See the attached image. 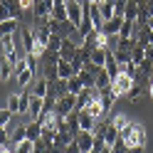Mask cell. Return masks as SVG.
<instances>
[{
	"label": "cell",
	"mask_w": 153,
	"mask_h": 153,
	"mask_svg": "<svg viewBox=\"0 0 153 153\" xmlns=\"http://www.w3.org/2000/svg\"><path fill=\"white\" fill-rule=\"evenodd\" d=\"M119 138L123 141V146H126V148H133V146H146L148 133H146V126H143V123L128 121L126 126L119 131Z\"/></svg>",
	"instance_id": "1"
},
{
	"label": "cell",
	"mask_w": 153,
	"mask_h": 153,
	"mask_svg": "<svg viewBox=\"0 0 153 153\" xmlns=\"http://www.w3.org/2000/svg\"><path fill=\"white\" fill-rule=\"evenodd\" d=\"M131 87H133V76H131L128 72H123V69L111 79V89H114V94H116L119 99H121V97H126Z\"/></svg>",
	"instance_id": "2"
},
{
	"label": "cell",
	"mask_w": 153,
	"mask_h": 153,
	"mask_svg": "<svg viewBox=\"0 0 153 153\" xmlns=\"http://www.w3.org/2000/svg\"><path fill=\"white\" fill-rule=\"evenodd\" d=\"M74 109H76V94H72V91H67L64 97H59L57 104H54V114L59 119H67V114H72Z\"/></svg>",
	"instance_id": "3"
},
{
	"label": "cell",
	"mask_w": 153,
	"mask_h": 153,
	"mask_svg": "<svg viewBox=\"0 0 153 153\" xmlns=\"http://www.w3.org/2000/svg\"><path fill=\"white\" fill-rule=\"evenodd\" d=\"M82 15H84V5L76 3V0H67V17H69V22L74 27L82 22Z\"/></svg>",
	"instance_id": "4"
},
{
	"label": "cell",
	"mask_w": 153,
	"mask_h": 153,
	"mask_svg": "<svg viewBox=\"0 0 153 153\" xmlns=\"http://www.w3.org/2000/svg\"><path fill=\"white\" fill-rule=\"evenodd\" d=\"M76 50H79V45H74L69 37H64V40H62V47H59V59L72 62V59H74V54H76Z\"/></svg>",
	"instance_id": "5"
},
{
	"label": "cell",
	"mask_w": 153,
	"mask_h": 153,
	"mask_svg": "<svg viewBox=\"0 0 153 153\" xmlns=\"http://www.w3.org/2000/svg\"><path fill=\"white\" fill-rule=\"evenodd\" d=\"M121 25H123V15H114L111 20H106V22H104V27H101L104 37H109V35H119V32H121Z\"/></svg>",
	"instance_id": "6"
},
{
	"label": "cell",
	"mask_w": 153,
	"mask_h": 153,
	"mask_svg": "<svg viewBox=\"0 0 153 153\" xmlns=\"http://www.w3.org/2000/svg\"><path fill=\"white\" fill-rule=\"evenodd\" d=\"M74 141L79 143V151H82V153H89V151L94 148V133H91V131H79V133L74 136Z\"/></svg>",
	"instance_id": "7"
},
{
	"label": "cell",
	"mask_w": 153,
	"mask_h": 153,
	"mask_svg": "<svg viewBox=\"0 0 153 153\" xmlns=\"http://www.w3.org/2000/svg\"><path fill=\"white\" fill-rule=\"evenodd\" d=\"M20 37H22V50L25 54H30L35 50V32H32V27H20Z\"/></svg>",
	"instance_id": "8"
},
{
	"label": "cell",
	"mask_w": 153,
	"mask_h": 153,
	"mask_svg": "<svg viewBox=\"0 0 153 153\" xmlns=\"http://www.w3.org/2000/svg\"><path fill=\"white\" fill-rule=\"evenodd\" d=\"M84 109H87V111H89V114H91V116L97 119V121H99V119H106V111H104V106H101L99 94H97V97H94V99H91V101H89Z\"/></svg>",
	"instance_id": "9"
},
{
	"label": "cell",
	"mask_w": 153,
	"mask_h": 153,
	"mask_svg": "<svg viewBox=\"0 0 153 153\" xmlns=\"http://www.w3.org/2000/svg\"><path fill=\"white\" fill-rule=\"evenodd\" d=\"M94 87H97V89H106V87H111V76H109V72L104 69V67H99L97 74H94Z\"/></svg>",
	"instance_id": "10"
},
{
	"label": "cell",
	"mask_w": 153,
	"mask_h": 153,
	"mask_svg": "<svg viewBox=\"0 0 153 153\" xmlns=\"http://www.w3.org/2000/svg\"><path fill=\"white\" fill-rule=\"evenodd\" d=\"M42 109H45V99H42V97H35V94H32L30 111H27V114H30V119L37 121V119H40V114H42Z\"/></svg>",
	"instance_id": "11"
},
{
	"label": "cell",
	"mask_w": 153,
	"mask_h": 153,
	"mask_svg": "<svg viewBox=\"0 0 153 153\" xmlns=\"http://www.w3.org/2000/svg\"><path fill=\"white\" fill-rule=\"evenodd\" d=\"M17 27H20V20H17V17H7V20H3V22H0V37L15 35Z\"/></svg>",
	"instance_id": "12"
},
{
	"label": "cell",
	"mask_w": 153,
	"mask_h": 153,
	"mask_svg": "<svg viewBox=\"0 0 153 153\" xmlns=\"http://www.w3.org/2000/svg\"><path fill=\"white\" fill-rule=\"evenodd\" d=\"M104 143H106L109 148H114L119 143V128L114 126V121H109V126H106V133H104Z\"/></svg>",
	"instance_id": "13"
},
{
	"label": "cell",
	"mask_w": 153,
	"mask_h": 153,
	"mask_svg": "<svg viewBox=\"0 0 153 153\" xmlns=\"http://www.w3.org/2000/svg\"><path fill=\"white\" fill-rule=\"evenodd\" d=\"M123 20L136 22L138 20V0H128L126 7H123Z\"/></svg>",
	"instance_id": "14"
},
{
	"label": "cell",
	"mask_w": 153,
	"mask_h": 153,
	"mask_svg": "<svg viewBox=\"0 0 153 153\" xmlns=\"http://www.w3.org/2000/svg\"><path fill=\"white\" fill-rule=\"evenodd\" d=\"M13 76H15V74H13V62L3 54V57H0V79L7 82V79H13Z\"/></svg>",
	"instance_id": "15"
},
{
	"label": "cell",
	"mask_w": 153,
	"mask_h": 153,
	"mask_svg": "<svg viewBox=\"0 0 153 153\" xmlns=\"http://www.w3.org/2000/svg\"><path fill=\"white\" fill-rule=\"evenodd\" d=\"M94 123H97V119H94L87 109H82V111H79V128H82V131H91Z\"/></svg>",
	"instance_id": "16"
},
{
	"label": "cell",
	"mask_w": 153,
	"mask_h": 153,
	"mask_svg": "<svg viewBox=\"0 0 153 153\" xmlns=\"http://www.w3.org/2000/svg\"><path fill=\"white\" fill-rule=\"evenodd\" d=\"M136 42H138L141 47L153 45V30H148V27H138V32H136Z\"/></svg>",
	"instance_id": "17"
},
{
	"label": "cell",
	"mask_w": 153,
	"mask_h": 153,
	"mask_svg": "<svg viewBox=\"0 0 153 153\" xmlns=\"http://www.w3.org/2000/svg\"><path fill=\"white\" fill-rule=\"evenodd\" d=\"M106 54H109L106 47H94V50H91V62L97 67H104V64H106Z\"/></svg>",
	"instance_id": "18"
},
{
	"label": "cell",
	"mask_w": 153,
	"mask_h": 153,
	"mask_svg": "<svg viewBox=\"0 0 153 153\" xmlns=\"http://www.w3.org/2000/svg\"><path fill=\"white\" fill-rule=\"evenodd\" d=\"M30 87H32V94H35V97H42V99H45L47 89H50V82H47L45 76H42V79H35V82L30 84Z\"/></svg>",
	"instance_id": "19"
},
{
	"label": "cell",
	"mask_w": 153,
	"mask_h": 153,
	"mask_svg": "<svg viewBox=\"0 0 153 153\" xmlns=\"http://www.w3.org/2000/svg\"><path fill=\"white\" fill-rule=\"evenodd\" d=\"M27 138L30 141H40L42 138V123L40 121H30L27 123Z\"/></svg>",
	"instance_id": "20"
},
{
	"label": "cell",
	"mask_w": 153,
	"mask_h": 153,
	"mask_svg": "<svg viewBox=\"0 0 153 153\" xmlns=\"http://www.w3.org/2000/svg\"><path fill=\"white\" fill-rule=\"evenodd\" d=\"M15 79H17V84H22V87H30V84L35 82V69H30V67H25V69H22L20 74H17Z\"/></svg>",
	"instance_id": "21"
},
{
	"label": "cell",
	"mask_w": 153,
	"mask_h": 153,
	"mask_svg": "<svg viewBox=\"0 0 153 153\" xmlns=\"http://www.w3.org/2000/svg\"><path fill=\"white\" fill-rule=\"evenodd\" d=\"M0 3H3L7 10H10L13 17H17V20L22 17V5H20V0H0Z\"/></svg>",
	"instance_id": "22"
},
{
	"label": "cell",
	"mask_w": 153,
	"mask_h": 153,
	"mask_svg": "<svg viewBox=\"0 0 153 153\" xmlns=\"http://www.w3.org/2000/svg\"><path fill=\"white\" fill-rule=\"evenodd\" d=\"M126 97L131 99V101H138L141 97H148V87H141V84H133V87L128 89V94Z\"/></svg>",
	"instance_id": "23"
},
{
	"label": "cell",
	"mask_w": 153,
	"mask_h": 153,
	"mask_svg": "<svg viewBox=\"0 0 153 153\" xmlns=\"http://www.w3.org/2000/svg\"><path fill=\"white\" fill-rule=\"evenodd\" d=\"M57 72H59V79H69V76H74V67H72V62L59 59V64H57Z\"/></svg>",
	"instance_id": "24"
},
{
	"label": "cell",
	"mask_w": 153,
	"mask_h": 153,
	"mask_svg": "<svg viewBox=\"0 0 153 153\" xmlns=\"http://www.w3.org/2000/svg\"><path fill=\"white\" fill-rule=\"evenodd\" d=\"M25 138H27V126H17V128L13 131V136H10V143H13L10 148H15L17 143H20V141H25Z\"/></svg>",
	"instance_id": "25"
},
{
	"label": "cell",
	"mask_w": 153,
	"mask_h": 153,
	"mask_svg": "<svg viewBox=\"0 0 153 153\" xmlns=\"http://www.w3.org/2000/svg\"><path fill=\"white\" fill-rule=\"evenodd\" d=\"M99 10H101L104 22H106V20H111V17L116 15V10H114V3H106V0H104V3H99Z\"/></svg>",
	"instance_id": "26"
},
{
	"label": "cell",
	"mask_w": 153,
	"mask_h": 153,
	"mask_svg": "<svg viewBox=\"0 0 153 153\" xmlns=\"http://www.w3.org/2000/svg\"><path fill=\"white\" fill-rule=\"evenodd\" d=\"M143 59H146V47H141V45L136 42V47H133V50H131V62L141 64Z\"/></svg>",
	"instance_id": "27"
},
{
	"label": "cell",
	"mask_w": 153,
	"mask_h": 153,
	"mask_svg": "<svg viewBox=\"0 0 153 153\" xmlns=\"http://www.w3.org/2000/svg\"><path fill=\"white\" fill-rule=\"evenodd\" d=\"M106 126H109V121H106V119H99L97 123H94V128H91L94 138H104V133H106Z\"/></svg>",
	"instance_id": "28"
},
{
	"label": "cell",
	"mask_w": 153,
	"mask_h": 153,
	"mask_svg": "<svg viewBox=\"0 0 153 153\" xmlns=\"http://www.w3.org/2000/svg\"><path fill=\"white\" fill-rule=\"evenodd\" d=\"M32 148H35V141L25 138V141H20V143L13 148V153H32Z\"/></svg>",
	"instance_id": "29"
},
{
	"label": "cell",
	"mask_w": 153,
	"mask_h": 153,
	"mask_svg": "<svg viewBox=\"0 0 153 153\" xmlns=\"http://www.w3.org/2000/svg\"><path fill=\"white\" fill-rule=\"evenodd\" d=\"M94 74H97V72H91V69H82L76 76L82 79V84H84V87H94Z\"/></svg>",
	"instance_id": "30"
},
{
	"label": "cell",
	"mask_w": 153,
	"mask_h": 153,
	"mask_svg": "<svg viewBox=\"0 0 153 153\" xmlns=\"http://www.w3.org/2000/svg\"><path fill=\"white\" fill-rule=\"evenodd\" d=\"M67 84H69V91H72V94H79V91L84 89V84H82V79H79L76 74L69 76V79H67Z\"/></svg>",
	"instance_id": "31"
},
{
	"label": "cell",
	"mask_w": 153,
	"mask_h": 153,
	"mask_svg": "<svg viewBox=\"0 0 153 153\" xmlns=\"http://www.w3.org/2000/svg\"><path fill=\"white\" fill-rule=\"evenodd\" d=\"M62 40H64L62 35H54V32H52V37H50V45H47V50H50V52H59Z\"/></svg>",
	"instance_id": "32"
},
{
	"label": "cell",
	"mask_w": 153,
	"mask_h": 153,
	"mask_svg": "<svg viewBox=\"0 0 153 153\" xmlns=\"http://www.w3.org/2000/svg\"><path fill=\"white\" fill-rule=\"evenodd\" d=\"M52 87H54V91H57V97H64V94L69 91V84H67V79H57V82H52Z\"/></svg>",
	"instance_id": "33"
},
{
	"label": "cell",
	"mask_w": 153,
	"mask_h": 153,
	"mask_svg": "<svg viewBox=\"0 0 153 153\" xmlns=\"http://www.w3.org/2000/svg\"><path fill=\"white\" fill-rule=\"evenodd\" d=\"M7 109L13 114L20 111V94H10V97H7Z\"/></svg>",
	"instance_id": "34"
},
{
	"label": "cell",
	"mask_w": 153,
	"mask_h": 153,
	"mask_svg": "<svg viewBox=\"0 0 153 153\" xmlns=\"http://www.w3.org/2000/svg\"><path fill=\"white\" fill-rule=\"evenodd\" d=\"M10 119H13V111L10 109H0V126H3V128H7V126H10Z\"/></svg>",
	"instance_id": "35"
},
{
	"label": "cell",
	"mask_w": 153,
	"mask_h": 153,
	"mask_svg": "<svg viewBox=\"0 0 153 153\" xmlns=\"http://www.w3.org/2000/svg\"><path fill=\"white\" fill-rule=\"evenodd\" d=\"M119 42H121L119 35H109V37H106V50H109V52H116V50H119Z\"/></svg>",
	"instance_id": "36"
},
{
	"label": "cell",
	"mask_w": 153,
	"mask_h": 153,
	"mask_svg": "<svg viewBox=\"0 0 153 153\" xmlns=\"http://www.w3.org/2000/svg\"><path fill=\"white\" fill-rule=\"evenodd\" d=\"M138 72H143V74L151 76V74H153V62H151V59H143V62L138 64Z\"/></svg>",
	"instance_id": "37"
},
{
	"label": "cell",
	"mask_w": 153,
	"mask_h": 153,
	"mask_svg": "<svg viewBox=\"0 0 153 153\" xmlns=\"http://www.w3.org/2000/svg\"><path fill=\"white\" fill-rule=\"evenodd\" d=\"M111 121H114V126H116L119 131H121V128H123V126H126V123H128V119L123 116V114H119V116H114Z\"/></svg>",
	"instance_id": "38"
},
{
	"label": "cell",
	"mask_w": 153,
	"mask_h": 153,
	"mask_svg": "<svg viewBox=\"0 0 153 153\" xmlns=\"http://www.w3.org/2000/svg\"><path fill=\"white\" fill-rule=\"evenodd\" d=\"M62 153H82V151H79V143H76V141H72V143H67V148H64Z\"/></svg>",
	"instance_id": "39"
},
{
	"label": "cell",
	"mask_w": 153,
	"mask_h": 153,
	"mask_svg": "<svg viewBox=\"0 0 153 153\" xmlns=\"http://www.w3.org/2000/svg\"><path fill=\"white\" fill-rule=\"evenodd\" d=\"M7 17H13V15H10V10H7V7L0 3V22H3V20H7Z\"/></svg>",
	"instance_id": "40"
},
{
	"label": "cell",
	"mask_w": 153,
	"mask_h": 153,
	"mask_svg": "<svg viewBox=\"0 0 153 153\" xmlns=\"http://www.w3.org/2000/svg\"><path fill=\"white\" fill-rule=\"evenodd\" d=\"M7 141H10V136H7V128H3V126H0V146H5Z\"/></svg>",
	"instance_id": "41"
},
{
	"label": "cell",
	"mask_w": 153,
	"mask_h": 153,
	"mask_svg": "<svg viewBox=\"0 0 153 153\" xmlns=\"http://www.w3.org/2000/svg\"><path fill=\"white\" fill-rule=\"evenodd\" d=\"M128 153H146V146H133L128 148Z\"/></svg>",
	"instance_id": "42"
},
{
	"label": "cell",
	"mask_w": 153,
	"mask_h": 153,
	"mask_svg": "<svg viewBox=\"0 0 153 153\" xmlns=\"http://www.w3.org/2000/svg\"><path fill=\"white\" fill-rule=\"evenodd\" d=\"M20 5H22V10H32V0H20Z\"/></svg>",
	"instance_id": "43"
},
{
	"label": "cell",
	"mask_w": 153,
	"mask_h": 153,
	"mask_svg": "<svg viewBox=\"0 0 153 153\" xmlns=\"http://www.w3.org/2000/svg\"><path fill=\"white\" fill-rule=\"evenodd\" d=\"M146 59H151V62H153V45H148V47H146Z\"/></svg>",
	"instance_id": "44"
},
{
	"label": "cell",
	"mask_w": 153,
	"mask_h": 153,
	"mask_svg": "<svg viewBox=\"0 0 153 153\" xmlns=\"http://www.w3.org/2000/svg\"><path fill=\"white\" fill-rule=\"evenodd\" d=\"M146 5H148V13L153 15V0H146Z\"/></svg>",
	"instance_id": "45"
},
{
	"label": "cell",
	"mask_w": 153,
	"mask_h": 153,
	"mask_svg": "<svg viewBox=\"0 0 153 153\" xmlns=\"http://www.w3.org/2000/svg\"><path fill=\"white\" fill-rule=\"evenodd\" d=\"M146 27H148V30H153V15L148 17V22H146Z\"/></svg>",
	"instance_id": "46"
},
{
	"label": "cell",
	"mask_w": 153,
	"mask_h": 153,
	"mask_svg": "<svg viewBox=\"0 0 153 153\" xmlns=\"http://www.w3.org/2000/svg\"><path fill=\"white\" fill-rule=\"evenodd\" d=\"M148 97L153 99V82H151V87H148Z\"/></svg>",
	"instance_id": "47"
},
{
	"label": "cell",
	"mask_w": 153,
	"mask_h": 153,
	"mask_svg": "<svg viewBox=\"0 0 153 153\" xmlns=\"http://www.w3.org/2000/svg\"><path fill=\"white\" fill-rule=\"evenodd\" d=\"M3 153H13V148H7V146H5V148H3Z\"/></svg>",
	"instance_id": "48"
},
{
	"label": "cell",
	"mask_w": 153,
	"mask_h": 153,
	"mask_svg": "<svg viewBox=\"0 0 153 153\" xmlns=\"http://www.w3.org/2000/svg\"><path fill=\"white\" fill-rule=\"evenodd\" d=\"M87 3H97L99 5V3H104V0H87Z\"/></svg>",
	"instance_id": "49"
},
{
	"label": "cell",
	"mask_w": 153,
	"mask_h": 153,
	"mask_svg": "<svg viewBox=\"0 0 153 153\" xmlns=\"http://www.w3.org/2000/svg\"><path fill=\"white\" fill-rule=\"evenodd\" d=\"M89 153H101V151H97V148H91V151H89Z\"/></svg>",
	"instance_id": "50"
},
{
	"label": "cell",
	"mask_w": 153,
	"mask_h": 153,
	"mask_svg": "<svg viewBox=\"0 0 153 153\" xmlns=\"http://www.w3.org/2000/svg\"><path fill=\"white\" fill-rule=\"evenodd\" d=\"M106 3H116V0H106Z\"/></svg>",
	"instance_id": "51"
},
{
	"label": "cell",
	"mask_w": 153,
	"mask_h": 153,
	"mask_svg": "<svg viewBox=\"0 0 153 153\" xmlns=\"http://www.w3.org/2000/svg\"><path fill=\"white\" fill-rule=\"evenodd\" d=\"M123 153H128V148H126V151H123Z\"/></svg>",
	"instance_id": "52"
}]
</instances>
